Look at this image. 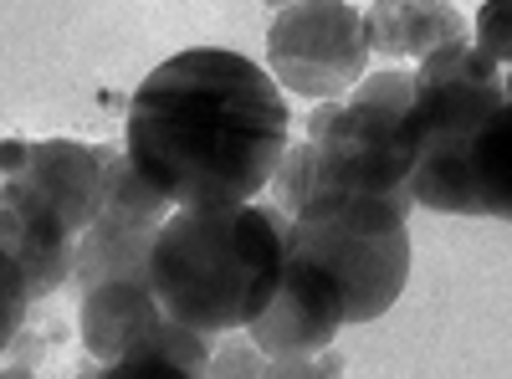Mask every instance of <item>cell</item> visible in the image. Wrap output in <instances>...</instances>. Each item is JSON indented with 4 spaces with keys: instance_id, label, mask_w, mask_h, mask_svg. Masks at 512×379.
<instances>
[{
    "instance_id": "6da1fadb",
    "label": "cell",
    "mask_w": 512,
    "mask_h": 379,
    "mask_svg": "<svg viewBox=\"0 0 512 379\" xmlns=\"http://www.w3.org/2000/svg\"><path fill=\"white\" fill-rule=\"evenodd\" d=\"M292 108L282 88L231 47L164 57L123 123L128 164L175 205H251L287 154Z\"/></svg>"
},
{
    "instance_id": "7a4b0ae2",
    "label": "cell",
    "mask_w": 512,
    "mask_h": 379,
    "mask_svg": "<svg viewBox=\"0 0 512 379\" xmlns=\"http://www.w3.org/2000/svg\"><path fill=\"white\" fill-rule=\"evenodd\" d=\"M410 200L441 216L512 210V93L507 72L451 41L410 72Z\"/></svg>"
},
{
    "instance_id": "3957f363",
    "label": "cell",
    "mask_w": 512,
    "mask_h": 379,
    "mask_svg": "<svg viewBox=\"0 0 512 379\" xmlns=\"http://www.w3.org/2000/svg\"><path fill=\"white\" fill-rule=\"evenodd\" d=\"M287 216L272 205H185L149 246V292L169 323L205 339L246 328L272 303Z\"/></svg>"
},
{
    "instance_id": "277c9868",
    "label": "cell",
    "mask_w": 512,
    "mask_h": 379,
    "mask_svg": "<svg viewBox=\"0 0 512 379\" xmlns=\"http://www.w3.org/2000/svg\"><path fill=\"white\" fill-rule=\"evenodd\" d=\"M287 262H308L338 287L344 323H374L410 282V210L369 195H313L287 216Z\"/></svg>"
},
{
    "instance_id": "5b68a950",
    "label": "cell",
    "mask_w": 512,
    "mask_h": 379,
    "mask_svg": "<svg viewBox=\"0 0 512 379\" xmlns=\"http://www.w3.org/2000/svg\"><path fill=\"white\" fill-rule=\"evenodd\" d=\"M267 62L272 82L297 98L333 103L344 98L369 67L364 11L344 0H297L272 16L267 31Z\"/></svg>"
},
{
    "instance_id": "8992f818",
    "label": "cell",
    "mask_w": 512,
    "mask_h": 379,
    "mask_svg": "<svg viewBox=\"0 0 512 379\" xmlns=\"http://www.w3.org/2000/svg\"><path fill=\"white\" fill-rule=\"evenodd\" d=\"M77 333H82V349H88L98 364L164 359V364H180L195 379L205 374L210 349H216V339L169 323L154 303V292L139 287V282H103L93 292H82Z\"/></svg>"
},
{
    "instance_id": "52a82bcc",
    "label": "cell",
    "mask_w": 512,
    "mask_h": 379,
    "mask_svg": "<svg viewBox=\"0 0 512 379\" xmlns=\"http://www.w3.org/2000/svg\"><path fill=\"white\" fill-rule=\"evenodd\" d=\"M0 185L26 190L36 205L82 236L103 216V164L93 144L77 139H6L0 144Z\"/></svg>"
},
{
    "instance_id": "ba28073f",
    "label": "cell",
    "mask_w": 512,
    "mask_h": 379,
    "mask_svg": "<svg viewBox=\"0 0 512 379\" xmlns=\"http://www.w3.org/2000/svg\"><path fill=\"white\" fill-rule=\"evenodd\" d=\"M338 328H344L338 287L308 262H282L272 303L246 323V344H256L267 359L323 354V349H333Z\"/></svg>"
},
{
    "instance_id": "9c48e42d",
    "label": "cell",
    "mask_w": 512,
    "mask_h": 379,
    "mask_svg": "<svg viewBox=\"0 0 512 379\" xmlns=\"http://www.w3.org/2000/svg\"><path fill=\"white\" fill-rule=\"evenodd\" d=\"M0 251L16 262V272L26 282V298L41 303L72 277L77 236L52 216L47 205H36L26 190L0 185Z\"/></svg>"
},
{
    "instance_id": "30bf717a",
    "label": "cell",
    "mask_w": 512,
    "mask_h": 379,
    "mask_svg": "<svg viewBox=\"0 0 512 379\" xmlns=\"http://www.w3.org/2000/svg\"><path fill=\"white\" fill-rule=\"evenodd\" d=\"M364 41L379 57L425 62L451 41H466V21L456 6H441V0H384V6L364 11Z\"/></svg>"
},
{
    "instance_id": "8fae6325",
    "label": "cell",
    "mask_w": 512,
    "mask_h": 379,
    "mask_svg": "<svg viewBox=\"0 0 512 379\" xmlns=\"http://www.w3.org/2000/svg\"><path fill=\"white\" fill-rule=\"evenodd\" d=\"M159 226H123V221H93L77 236L72 251V282L77 292H93L103 282H139L149 287V246Z\"/></svg>"
},
{
    "instance_id": "7c38bea8",
    "label": "cell",
    "mask_w": 512,
    "mask_h": 379,
    "mask_svg": "<svg viewBox=\"0 0 512 379\" xmlns=\"http://www.w3.org/2000/svg\"><path fill=\"white\" fill-rule=\"evenodd\" d=\"M98 164H103V216L98 221H123V226H164L175 216L169 205L134 164H128L123 149H98Z\"/></svg>"
},
{
    "instance_id": "4fadbf2b",
    "label": "cell",
    "mask_w": 512,
    "mask_h": 379,
    "mask_svg": "<svg viewBox=\"0 0 512 379\" xmlns=\"http://www.w3.org/2000/svg\"><path fill=\"white\" fill-rule=\"evenodd\" d=\"M26 308H31V298H26V282H21L16 262L6 257V251H0V359H6L11 339L21 333V323H26Z\"/></svg>"
},
{
    "instance_id": "5bb4252c",
    "label": "cell",
    "mask_w": 512,
    "mask_h": 379,
    "mask_svg": "<svg viewBox=\"0 0 512 379\" xmlns=\"http://www.w3.org/2000/svg\"><path fill=\"white\" fill-rule=\"evenodd\" d=\"M267 374V354L256 349V344H216L210 349V364L200 379H262Z\"/></svg>"
},
{
    "instance_id": "9a60e30c",
    "label": "cell",
    "mask_w": 512,
    "mask_h": 379,
    "mask_svg": "<svg viewBox=\"0 0 512 379\" xmlns=\"http://www.w3.org/2000/svg\"><path fill=\"white\" fill-rule=\"evenodd\" d=\"M512 16V6H507V0H497V6H492V0H487V6L477 11V41H472V47H477V57H487L492 67H502L507 72V52H512V36H507V21Z\"/></svg>"
},
{
    "instance_id": "2e32d148",
    "label": "cell",
    "mask_w": 512,
    "mask_h": 379,
    "mask_svg": "<svg viewBox=\"0 0 512 379\" xmlns=\"http://www.w3.org/2000/svg\"><path fill=\"white\" fill-rule=\"evenodd\" d=\"M93 379H195V374H185L180 364H164V359H118V364H103Z\"/></svg>"
},
{
    "instance_id": "e0dca14e",
    "label": "cell",
    "mask_w": 512,
    "mask_h": 379,
    "mask_svg": "<svg viewBox=\"0 0 512 379\" xmlns=\"http://www.w3.org/2000/svg\"><path fill=\"white\" fill-rule=\"evenodd\" d=\"M262 379H323V374H318V359L313 354H287V359H267V374Z\"/></svg>"
},
{
    "instance_id": "ac0fdd59",
    "label": "cell",
    "mask_w": 512,
    "mask_h": 379,
    "mask_svg": "<svg viewBox=\"0 0 512 379\" xmlns=\"http://www.w3.org/2000/svg\"><path fill=\"white\" fill-rule=\"evenodd\" d=\"M313 359H318V374H323V379L344 374V354H338V349H323V354H313Z\"/></svg>"
},
{
    "instance_id": "d6986e66",
    "label": "cell",
    "mask_w": 512,
    "mask_h": 379,
    "mask_svg": "<svg viewBox=\"0 0 512 379\" xmlns=\"http://www.w3.org/2000/svg\"><path fill=\"white\" fill-rule=\"evenodd\" d=\"M0 379H36L26 364H6V369H0Z\"/></svg>"
},
{
    "instance_id": "ffe728a7",
    "label": "cell",
    "mask_w": 512,
    "mask_h": 379,
    "mask_svg": "<svg viewBox=\"0 0 512 379\" xmlns=\"http://www.w3.org/2000/svg\"><path fill=\"white\" fill-rule=\"evenodd\" d=\"M93 374H98V369H82V374H72V379H93Z\"/></svg>"
}]
</instances>
